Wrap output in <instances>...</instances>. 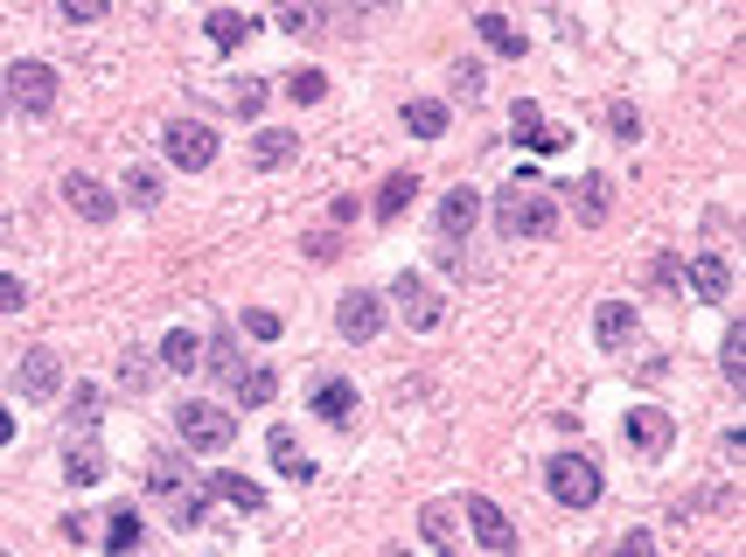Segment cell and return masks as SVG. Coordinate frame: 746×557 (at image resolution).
<instances>
[{
	"label": "cell",
	"mask_w": 746,
	"mask_h": 557,
	"mask_svg": "<svg viewBox=\"0 0 746 557\" xmlns=\"http://www.w3.org/2000/svg\"><path fill=\"white\" fill-rule=\"evenodd\" d=\"M126 202L133 209H161V175L154 167H126Z\"/></svg>",
	"instance_id": "4dcf8cb0"
},
{
	"label": "cell",
	"mask_w": 746,
	"mask_h": 557,
	"mask_svg": "<svg viewBox=\"0 0 746 557\" xmlns=\"http://www.w3.org/2000/svg\"><path fill=\"white\" fill-rule=\"evenodd\" d=\"M649 286H656V293H663V286H684V258L656 252V258H649Z\"/></svg>",
	"instance_id": "e575fe53"
},
{
	"label": "cell",
	"mask_w": 746,
	"mask_h": 557,
	"mask_svg": "<svg viewBox=\"0 0 746 557\" xmlns=\"http://www.w3.org/2000/svg\"><path fill=\"white\" fill-rule=\"evenodd\" d=\"M22 306H28V286L14 272H0V314H22Z\"/></svg>",
	"instance_id": "ab89813d"
},
{
	"label": "cell",
	"mask_w": 746,
	"mask_h": 557,
	"mask_svg": "<svg viewBox=\"0 0 746 557\" xmlns=\"http://www.w3.org/2000/svg\"><path fill=\"white\" fill-rule=\"evenodd\" d=\"M112 0H64V22H99Z\"/></svg>",
	"instance_id": "7bdbcfd3"
},
{
	"label": "cell",
	"mask_w": 746,
	"mask_h": 557,
	"mask_svg": "<svg viewBox=\"0 0 746 557\" xmlns=\"http://www.w3.org/2000/svg\"><path fill=\"white\" fill-rule=\"evenodd\" d=\"M418 536H426V544L447 557V550H454V515L439 509V502H433V509H418Z\"/></svg>",
	"instance_id": "1f68e13d"
},
{
	"label": "cell",
	"mask_w": 746,
	"mask_h": 557,
	"mask_svg": "<svg viewBox=\"0 0 746 557\" xmlns=\"http://www.w3.org/2000/svg\"><path fill=\"white\" fill-rule=\"evenodd\" d=\"M418 196V175H412V167H398V175H385V188H377V202H370V217L377 223H398V217H405V202Z\"/></svg>",
	"instance_id": "e0dca14e"
},
{
	"label": "cell",
	"mask_w": 746,
	"mask_h": 557,
	"mask_svg": "<svg viewBox=\"0 0 746 557\" xmlns=\"http://www.w3.org/2000/svg\"><path fill=\"white\" fill-rule=\"evenodd\" d=\"M238 328L252 335V341H273V335H279V314H273V306H244V321H238Z\"/></svg>",
	"instance_id": "8d00e7d4"
},
{
	"label": "cell",
	"mask_w": 746,
	"mask_h": 557,
	"mask_svg": "<svg viewBox=\"0 0 746 557\" xmlns=\"http://www.w3.org/2000/svg\"><path fill=\"white\" fill-rule=\"evenodd\" d=\"M300 252H308V258H335L342 237H335V230H314V237H300Z\"/></svg>",
	"instance_id": "60d3db41"
},
{
	"label": "cell",
	"mask_w": 746,
	"mask_h": 557,
	"mask_svg": "<svg viewBox=\"0 0 746 557\" xmlns=\"http://www.w3.org/2000/svg\"><path fill=\"white\" fill-rule=\"evenodd\" d=\"M607 202H615V188H607L600 175H579V182H572V209H579L586 223H600V217H607Z\"/></svg>",
	"instance_id": "484cf974"
},
{
	"label": "cell",
	"mask_w": 746,
	"mask_h": 557,
	"mask_svg": "<svg viewBox=\"0 0 746 557\" xmlns=\"http://www.w3.org/2000/svg\"><path fill=\"white\" fill-rule=\"evenodd\" d=\"M447 126H454V112L439 105V98H412L405 105V132H412V140H439Z\"/></svg>",
	"instance_id": "603a6c76"
},
{
	"label": "cell",
	"mask_w": 746,
	"mask_h": 557,
	"mask_svg": "<svg viewBox=\"0 0 746 557\" xmlns=\"http://www.w3.org/2000/svg\"><path fill=\"white\" fill-rule=\"evenodd\" d=\"M544 481H551V502H565V509H593V502H600V467H593L586 453H551Z\"/></svg>",
	"instance_id": "277c9868"
},
{
	"label": "cell",
	"mask_w": 746,
	"mask_h": 557,
	"mask_svg": "<svg viewBox=\"0 0 746 557\" xmlns=\"http://www.w3.org/2000/svg\"><path fill=\"white\" fill-rule=\"evenodd\" d=\"M615 557H656V536H649V530H628Z\"/></svg>",
	"instance_id": "ee69618b"
},
{
	"label": "cell",
	"mask_w": 746,
	"mask_h": 557,
	"mask_svg": "<svg viewBox=\"0 0 746 557\" xmlns=\"http://www.w3.org/2000/svg\"><path fill=\"white\" fill-rule=\"evenodd\" d=\"M551 223H559V202H551L544 182L516 175L503 196H495V230H503V237H551Z\"/></svg>",
	"instance_id": "7a4b0ae2"
},
{
	"label": "cell",
	"mask_w": 746,
	"mask_h": 557,
	"mask_svg": "<svg viewBox=\"0 0 746 557\" xmlns=\"http://www.w3.org/2000/svg\"><path fill=\"white\" fill-rule=\"evenodd\" d=\"M64 202L78 209L84 223H112V217H119V196H112L99 175H84V167H78V175H64Z\"/></svg>",
	"instance_id": "30bf717a"
},
{
	"label": "cell",
	"mask_w": 746,
	"mask_h": 557,
	"mask_svg": "<svg viewBox=\"0 0 746 557\" xmlns=\"http://www.w3.org/2000/svg\"><path fill=\"white\" fill-rule=\"evenodd\" d=\"M259 105H265V84H259V77H244V84H238V112H244V119H259Z\"/></svg>",
	"instance_id": "b9f144b4"
},
{
	"label": "cell",
	"mask_w": 746,
	"mask_h": 557,
	"mask_svg": "<svg viewBox=\"0 0 746 557\" xmlns=\"http://www.w3.org/2000/svg\"><path fill=\"white\" fill-rule=\"evenodd\" d=\"M628 439H635L642 453H669V446H677V418L656 411V405H635V411H628Z\"/></svg>",
	"instance_id": "4fadbf2b"
},
{
	"label": "cell",
	"mask_w": 746,
	"mask_h": 557,
	"mask_svg": "<svg viewBox=\"0 0 746 557\" xmlns=\"http://www.w3.org/2000/svg\"><path fill=\"white\" fill-rule=\"evenodd\" d=\"M244 35H252V22H244V14H231V8H217V14H209V43H217L223 56L244 49Z\"/></svg>",
	"instance_id": "f1b7e54d"
},
{
	"label": "cell",
	"mask_w": 746,
	"mask_h": 557,
	"mask_svg": "<svg viewBox=\"0 0 746 557\" xmlns=\"http://www.w3.org/2000/svg\"><path fill=\"white\" fill-rule=\"evenodd\" d=\"M391 300H398V314H405L418 335H433V328H439V314H447V306H439V293H433V286L418 279V272H398V279H391Z\"/></svg>",
	"instance_id": "ba28073f"
},
{
	"label": "cell",
	"mask_w": 746,
	"mask_h": 557,
	"mask_svg": "<svg viewBox=\"0 0 746 557\" xmlns=\"http://www.w3.org/2000/svg\"><path fill=\"white\" fill-rule=\"evenodd\" d=\"M8 439H14V418H8V405H0V446H8Z\"/></svg>",
	"instance_id": "f6af8a7d"
},
{
	"label": "cell",
	"mask_w": 746,
	"mask_h": 557,
	"mask_svg": "<svg viewBox=\"0 0 746 557\" xmlns=\"http://www.w3.org/2000/svg\"><path fill=\"white\" fill-rule=\"evenodd\" d=\"M725 383H733V391L746 383V328H733V335H725Z\"/></svg>",
	"instance_id": "d590c367"
},
{
	"label": "cell",
	"mask_w": 746,
	"mask_h": 557,
	"mask_svg": "<svg viewBox=\"0 0 746 557\" xmlns=\"http://www.w3.org/2000/svg\"><path fill=\"white\" fill-rule=\"evenodd\" d=\"M391 557H405V550H391Z\"/></svg>",
	"instance_id": "c3c4849f"
},
{
	"label": "cell",
	"mask_w": 746,
	"mask_h": 557,
	"mask_svg": "<svg viewBox=\"0 0 746 557\" xmlns=\"http://www.w3.org/2000/svg\"><path fill=\"white\" fill-rule=\"evenodd\" d=\"M161 362L168 370H203V335H188V328L161 335Z\"/></svg>",
	"instance_id": "4316f807"
},
{
	"label": "cell",
	"mask_w": 746,
	"mask_h": 557,
	"mask_svg": "<svg viewBox=\"0 0 746 557\" xmlns=\"http://www.w3.org/2000/svg\"><path fill=\"white\" fill-rule=\"evenodd\" d=\"M474 230H482V188H447V196H439V237L461 244Z\"/></svg>",
	"instance_id": "8fae6325"
},
{
	"label": "cell",
	"mask_w": 746,
	"mask_h": 557,
	"mask_svg": "<svg viewBox=\"0 0 746 557\" xmlns=\"http://www.w3.org/2000/svg\"><path fill=\"white\" fill-rule=\"evenodd\" d=\"M509 132H516V147H524V153H565V126L538 119V105H530V98L509 112Z\"/></svg>",
	"instance_id": "7c38bea8"
},
{
	"label": "cell",
	"mask_w": 746,
	"mask_h": 557,
	"mask_svg": "<svg viewBox=\"0 0 746 557\" xmlns=\"http://www.w3.org/2000/svg\"><path fill=\"white\" fill-rule=\"evenodd\" d=\"M161 147H168V161H175V167H188V175L217 167V132H209L203 119H168L161 126Z\"/></svg>",
	"instance_id": "8992f818"
},
{
	"label": "cell",
	"mask_w": 746,
	"mask_h": 557,
	"mask_svg": "<svg viewBox=\"0 0 746 557\" xmlns=\"http://www.w3.org/2000/svg\"><path fill=\"white\" fill-rule=\"evenodd\" d=\"M105 411V397H99V383H78V397H70V418H78V426H91V418Z\"/></svg>",
	"instance_id": "74e56055"
},
{
	"label": "cell",
	"mask_w": 746,
	"mask_h": 557,
	"mask_svg": "<svg viewBox=\"0 0 746 557\" xmlns=\"http://www.w3.org/2000/svg\"><path fill=\"white\" fill-rule=\"evenodd\" d=\"M22 391L35 397V405L64 391V362H56V349H28V356H22Z\"/></svg>",
	"instance_id": "9a60e30c"
},
{
	"label": "cell",
	"mask_w": 746,
	"mask_h": 557,
	"mask_svg": "<svg viewBox=\"0 0 746 557\" xmlns=\"http://www.w3.org/2000/svg\"><path fill=\"white\" fill-rule=\"evenodd\" d=\"M64 481H70V488H99V481H105V453L91 446V439H70V453H64Z\"/></svg>",
	"instance_id": "d6986e66"
},
{
	"label": "cell",
	"mask_w": 746,
	"mask_h": 557,
	"mask_svg": "<svg viewBox=\"0 0 746 557\" xmlns=\"http://www.w3.org/2000/svg\"><path fill=\"white\" fill-rule=\"evenodd\" d=\"M147 495L161 502V515H168L175 530H188V523L203 515V502H209V488L188 474L182 453H154V460H147Z\"/></svg>",
	"instance_id": "6da1fadb"
},
{
	"label": "cell",
	"mask_w": 746,
	"mask_h": 557,
	"mask_svg": "<svg viewBox=\"0 0 746 557\" xmlns=\"http://www.w3.org/2000/svg\"><path fill=\"white\" fill-rule=\"evenodd\" d=\"M474 35H482V43H489L495 56H524V49H530V43H524V28L503 22V14H489V8L474 14Z\"/></svg>",
	"instance_id": "ffe728a7"
},
{
	"label": "cell",
	"mask_w": 746,
	"mask_h": 557,
	"mask_svg": "<svg viewBox=\"0 0 746 557\" xmlns=\"http://www.w3.org/2000/svg\"><path fill=\"white\" fill-rule=\"evenodd\" d=\"M203 362H209V376H217V383H231V391H238V376H244V362H238V335H209Z\"/></svg>",
	"instance_id": "d4e9b609"
},
{
	"label": "cell",
	"mask_w": 746,
	"mask_h": 557,
	"mask_svg": "<svg viewBox=\"0 0 746 557\" xmlns=\"http://www.w3.org/2000/svg\"><path fill=\"white\" fill-rule=\"evenodd\" d=\"M308 411H314V418H329V426H342V418L356 411V383H349V376H314Z\"/></svg>",
	"instance_id": "5bb4252c"
},
{
	"label": "cell",
	"mask_w": 746,
	"mask_h": 557,
	"mask_svg": "<svg viewBox=\"0 0 746 557\" xmlns=\"http://www.w3.org/2000/svg\"><path fill=\"white\" fill-rule=\"evenodd\" d=\"M133 544H140V515H133V509H119V515L105 523V550H112V557H126Z\"/></svg>",
	"instance_id": "d6a6232c"
},
{
	"label": "cell",
	"mask_w": 746,
	"mask_h": 557,
	"mask_svg": "<svg viewBox=\"0 0 746 557\" xmlns=\"http://www.w3.org/2000/svg\"><path fill=\"white\" fill-rule=\"evenodd\" d=\"M279 28H294V35H321V28H329V14H321L314 0H279Z\"/></svg>",
	"instance_id": "83f0119b"
},
{
	"label": "cell",
	"mask_w": 746,
	"mask_h": 557,
	"mask_svg": "<svg viewBox=\"0 0 746 557\" xmlns=\"http://www.w3.org/2000/svg\"><path fill=\"white\" fill-rule=\"evenodd\" d=\"M0 557H8V550H0Z\"/></svg>",
	"instance_id": "681fc988"
},
{
	"label": "cell",
	"mask_w": 746,
	"mask_h": 557,
	"mask_svg": "<svg viewBox=\"0 0 746 557\" xmlns=\"http://www.w3.org/2000/svg\"><path fill=\"white\" fill-rule=\"evenodd\" d=\"M286 91H294V105H321V98H329V77H321V70H294V77H286Z\"/></svg>",
	"instance_id": "836d02e7"
},
{
	"label": "cell",
	"mask_w": 746,
	"mask_h": 557,
	"mask_svg": "<svg viewBox=\"0 0 746 557\" xmlns=\"http://www.w3.org/2000/svg\"><path fill=\"white\" fill-rule=\"evenodd\" d=\"M684 286H691V293H698V300H725V293H733V265H725V258H712V252H704L698 265H684Z\"/></svg>",
	"instance_id": "2e32d148"
},
{
	"label": "cell",
	"mask_w": 746,
	"mask_h": 557,
	"mask_svg": "<svg viewBox=\"0 0 746 557\" xmlns=\"http://www.w3.org/2000/svg\"><path fill=\"white\" fill-rule=\"evenodd\" d=\"M593 335H600V349H621V341L635 335V306H628V300H600V306H593Z\"/></svg>",
	"instance_id": "ac0fdd59"
},
{
	"label": "cell",
	"mask_w": 746,
	"mask_h": 557,
	"mask_svg": "<svg viewBox=\"0 0 746 557\" xmlns=\"http://www.w3.org/2000/svg\"><path fill=\"white\" fill-rule=\"evenodd\" d=\"M607 126H615L621 140H642V112L635 105H607Z\"/></svg>",
	"instance_id": "f35d334b"
},
{
	"label": "cell",
	"mask_w": 746,
	"mask_h": 557,
	"mask_svg": "<svg viewBox=\"0 0 746 557\" xmlns=\"http://www.w3.org/2000/svg\"><path fill=\"white\" fill-rule=\"evenodd\" d=\"M349 8H356V14H370V8H391V0H349Z\"/></svg>",
	"instance_id": "bcb514c9"
},
{
	"label": "cell",
	"mask_w": 746,
	"mask_h": 557,
	"mask_svg": "<svg viewBox=\"0 0 746 557\" xmlns=\"http://www.w3.org/2000/svg\"><path fill=\"white\" fill-rule=\"evenodd\" d=\"M203 488H209V495H223V502H231V509H244V515H252V509H265V488H259V481H244V474H209Z\"/></svg>",
	"instance_id": "cb8c5ba5"
},
{
	"label": "cell",
	"mask_w": 746,
	"mask_h": 557,
	"mask_svg": "<svg viewBox=\"0 0 746 557\" xmlns=\"http://www.w3.org/2000/svg\"><path fill=\"white\" fill-rule=\"evenodd\" d=\"M294 153H300V140H294L286 126H259V132H252V161H259V167H286Z\"/></svg>",
	"instance_id": "44dd1931"
},
{
	"label": "cell",
	"mask_w": 746,
	"mask_h": 557,
	"mask_svg": "<svg viewBox=\"0 0 746 557\" xmlns=\"http://www.w3.org/2000/svg\"><path fill=\"white\" fill-rule=\"evenodd\" d=\"M468 523H474V544L489 557H516V523L489 502V495H468Z\"/></svg>",
	"instance_id": "9c48e42d"
},
{
	"label": "cell",
	"mask_w": 746,
	"mask_h": 557,
	"mask_svg": "<svg viewBox=\"0 0 746 557\" xmlns=\"http://www.w3.org/2000/svg\"><path fill=\"white\" fill-rule=\"evenodd\" d=\"M8 98H14V112L43 119V112L56 105V70L43 63V56H22V63L8 70Z\"/></svg>",
	"instance_id": "52a82bcc"
},
{
	"label": "cell",
	"mask_w": 746,
	"mask_h": 557,
	"mask_svg": "<svg viewBox=\"0 0 746 557\" xmlns=\"http://www.w3.org/2000/svg\"><path fill=\"white\" fill-rule=\"evenodd\" d=\"M385 321H391V300L377 293V286H349L335 306V335L342 341H377L385 335Z\"/></svg>",
	"instance_id": "5b68a950"
},
{
	"label": "cell",
	"mask_w": 746,
	"mask_h": 557,
	"mask_svg": "<svg viewBox=\"0 0 746 557\" xmlns=\"http://www.w3.org/2000/svg\"><path fill=\"white\" fill-rule=\"evenodd\" d=\"M0 119H8V91H0Z\"/></svg>",
	"instance_id": "7dc6e473"
},
{
	"label": "cell",
	"mask_w": 746,
	"mask_h": 557,
	"mask_svg": "<svg viewBox=\"0 0 746 557\" xmlns=\"http://www.w3.org/2000/svg\"><path fill=\"white\" fill-rule=\"evenodd\" d=\"M273 397H279V376H273V370H244V376H238V405L265 411V405H273Z\"/></svg>",
	"instance_id": "f546056e"
},
{
	"label": "cell",
	"mask_w": 746,
	"mask_h": 557,
	"mask_svg": "<svg viewBox=\"0 0 746 557\" xmlns=\"http://www.w3.org/2000/svg\"><path fill=\"white\" fill-rule=\"evenodd\" d=\"M265 446H273V467L286 474V481H314V460H308V453H300V439H294V432H286V426H279L273 439H265Z\"/></svg>",
	"instance_id": "7402d4cb"
},
{
	"label": "cell",
	"mask_w": 746,
	"mask_h": 557,
	"mask_svg": "<svg viewBox=\"0 0 746 557\" xmlns=\"http://www.w3.org/2000/svg\"><path fill=\"white\" fill-rule=\"evenodd\" d=\"M175 432H182L196 453H223V446H238V418L223 411V405H203V397H188V405L175 411Z\"/></svg>",
	"instance_id": "3957f363"
}]
</instances>
